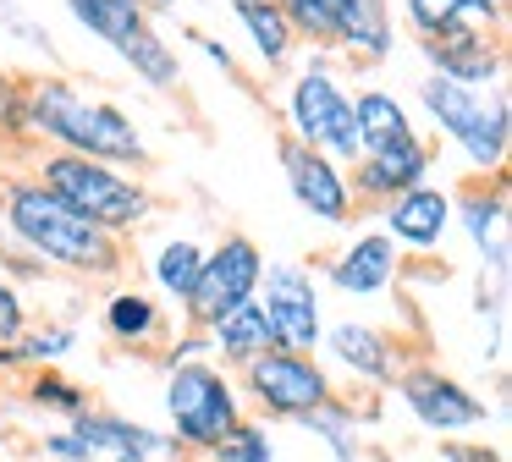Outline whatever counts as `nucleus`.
I'll use <instances>...</instances> for the list:
<instances>
[{
    "label": "nucleus",
    "instance_id": "38",
    "mask_svg": "<svg viewBox=\"0 0 512 462\" xmlns=\"http://www.w3.org/2000/svg\"><path fill=\"white\" fill-rule=\"evenodd\" d=\"M353 462H391V457H386V451H358Z\"/></svg>",
    "mask_w": 512,
    "mask_h": 462
},
{
    "label": "nucleus",
    "instance_id": "12",
    "mask_svg": "<svg viewBox=\"0 0 512 462\" xmlns=\"http://www.w3.org/2000/svg\"><path fill=\"white\" fill-rule=\"evenodd\" d=\"M276 160H281V176H287L292 204H298L303 215L320 220V226H331V231L353 226L358 204H353V187H347V165H336V160H325V154L292 143L287 132H281V143H276Z\"/></svg>",
    "mask_w": 512,
    "mask_h": 462
},
{
    "label": "nucleus",
    "instance_id": "37",
    "mask_svg": "<svg viewBox=\"0 0 512 462\" xmlns=\"http://www.w3.org/2000/svg\"><path fill=\"white\" fill-rule=\"evenodd\" d=\"M6 28H12L17 39H28L34 50H45V55H50V33H45V28H34L28 17H17V11H6Z\"/></svg>",
    "mask_w": 512,
    "mask_h": 462
},
{
    "label": "nucleus",
    "instance_id": "20",
    "mask_svg": "<svg viewBox=\"0 0 512 462\" xmlns=\"http://www.w3.org/2000/svg\"><path fill=\"white\" fill-rule=\"evenodd\" d=\"M452 220H463L468 242L479 253H490V264H507V242H501V226H507V182L490 176V182H468L463 193H452Z\"/></svg>",
    "mask_w": 512,
    "mask_h": 462
},
{
    "label": "nucleus",
    "instance_id": "39",
    "mask_svg": "<svg viewBox=\"0 0 512 462\" xmlns=\"http://www.w3.org/2000/svg\"><path fill=\"white\" fill-rule=\"evenodd\" d=\"M17 462H39V457H17Z\"/></svg>",
    "mask_w": 512,
    "mask_h": 462
},
{
    "label": "nucleus",
    "instance_id": "9",
    "mask_svg": "<svg viewBox=\"0 0 512 462\" xmlns=\"http://www.w3.org/2000/svg\"><path fill=\"white\" fill-rule=\"evenodd\" d=\"M259 275H265V248L248 231H221L215 248H204L193 292L182 303L188 330H210L215 319H226L232 308H243L248 297H259Z\"/></svg>",
    "mask_w": 512,
    "mask_h": 462
},
{
    "label": "nucleus",
    "instance_id": "32",
    "mask_svg": "<svg viewBox=\"0 0 512 462\" xmlns=\"http://www.w3.org/2000/svg\"><path fill=\"white\" fill-rule=\"evenodd\" d=\"M0 138H28V116H23V83L0 72Z\"/></svg>",
    "mask_w": 512,
    "mask_h": 462
},
{
    "label": "nucleus",
    "instance_id": "3",
    "mask_svg": "<svg viewBox=\"0 0 512 462\" xmlns=\"http://www.w3.org/2000/svg\"><path fill=\"white\" fill-rule=\"evenodd\" d=\"M34 176L61 198V204H72L83 220H94V226L111 231V237H133V231L155 215L149 182L133 171H122V165H100V160H83V154L45 149L34 160Z\"/></svg>",
    "mask_w": 512,
    "mask_h": 462
},
{
    "label": "nucleus",
    "instance_id": "6",
    "mask_svg": "<svg viewBox=\"0 0 512 462\" xmlns=\"http://www.w3.org/2000/svg\"><path fill=\"white\" fill-rule=\"evenodd\" d=\"M281 116H287V138L325 154V160L353 165L364 154L358 149V127H353V94L331 72L325 50H309V61L292 72L287 94H281Z\"/></svg>",
    "mask_w": 512,
    "mask_h": 462
},
{
    "label": "nucleus",
    "instance_id": "17",
    "mask_svg": "<svg viewBox=\"0 0 512 462\" xmlns=\"http://www.w3.org/2000/svg\"><path fill=\"white\" fill-rule=\"evenodd\" d=\"M320 347L331 352L336 369H347L353 380H364V385H391L397 369H402L397 341H391L386 330L364 325V319H336V325L320 336Z\"/></svg>",
    "mask_w": 512,
    "mask_h": 462
},
{
    "label": "nucleus",
    "instance_id": "28",
    "mask_svg": "<svg viewBox=\"0 0 512 462\" xmlns=\"http://www.w3.org/2000/svg\"><path fill=\"white\" fill-rule=\"evenodd\" d=\"M468 17V0H402V28L413 33V39H441V33L463 28Z\"/></svg>",
    "mask_w": 512,
    "mask_h": 462
},
{
    "label": "nucleus",
    "instance_id": "25",
    "mask_svg": "<svg viewBox=\"0 0 512 462\" xmlns=\"http://www.w3.org/2000/svg\"><path fill=\"white\" fill-rule=\"evenodd\" d=\"M199 259H204V248L193 237H166L155 248V259H149V281H155V292L182 308L188 292H193V275H199Z\"/></svg>",
    "mask_w": 512,
    "mask_h": 462
},
{
    "label": "nucleus",
    "instance_id": "5",
    "mask_svg": "<svg viewBox=\"0 0 512 462\" xmlns=\"http://www.w3.org/2000/svg\"><path fill=\"white\" fill-rule=\"evenodd\" d=\"M166 418H171V440L188 457H210L248 418V402L215 358H188L166 369Z\"/></svg>",
    "mask_w": 512,
    "mask_h": 462
},
{
    "label": "nucleus",
    "instance_id": "40",
    "mask_svg": "<svg viewBox=\"0 0 512 462\" xmlns=\"http://www.w3.org/2000/svg\"><path fill=\"white\" fill-rule=\"evenodd\" d=\"M386 6H391V0H386Z\"/></svg>",
    "mask_w": 512,
    "mask_h": 462
},
{
    "label": "nucleus",
    "instance_id": "16",
    "mask_svg": "<svg viewBox=\"0 0 512 462\" xmlns=\"http://www.w3.org/2000/svg\"><path fill=\"white\" fill-rule=\"evenodd\" d=\"M380 231L397 242V253H435L452 231V193L435 182H419L408 193H397L386 209H380Z\"/></svg>",
    "mask_w": 512,
    "mask_h": 462
},
{
    "label": "nucleus",
    "instance_id": "8",
    "mask_svg": "<svg viewBox=\"0 0 512 462\" xmlns=\"http://www.w3.org/2000/svg\"><path fill=\"white\" fill-rule=\"evenodd\" d=\"M243 402H254L259 418H276V424H303L320 407L336 402L331 369L320 358H303V352H265L248 369L232 374Z\"/></svg>",
    "mask_w": 512,
    "mask_h": 462
},
{
    "label": "nucleus",
    "instance_id": "24",
    "mask_svg": "<svg viewBox=\"0 0 512 462\" xmlns=\"http://www.w3.org/2000/svg\"><path fill=\"white\" fill-rule=\"evenodd\" d=\"M67 11L83 33L105 39L111 50H122L127 39H138V33L155 22V6H149V0H67Z\"/></svg>",
    "mask_w": 512,
    "mask_h": 462
},
{
    "label": "nucleus",
    "instance_id": "18",
    "mask_svg": "<svg viewBox=\"0 0 512 462\" xmlns=\"http://www.w3.org/2000/svg\"><path fill=\"white\" fill-rule=\"evenodd\" d=\"M325 275H331V286L347 292V297H375L402 275V253L380 226L375 231H353V242L325 264Z\"/></svg>",
    "mask_w": 512,
    "mask_h": 462
},
{
    "label": "nucleus",
    "instance_id": "30",
    "mask_svg": "<svg viewBox=\"0 0 512 462\" xmlns=\"http://www.w3.org/2000/svg\"><path fill=\"white\" fill-rule=\"evenodd\" d=\"M204 462H276V435L265 418H243Z\"/></svg>",
    "mask_w": 512,
    "mask_h": 462
},
{
    "label": "nucleus",
    "instance_id": "21",
    "mask_svg": "<svg viewBox=\"0 0 512 462\" xmlns=\"http://www.w3.org/2000/svg\"><path fill=\"white\" fill-rule=\"evenodd\" d=\"M100 325L105 336L116 341V347H149V341L166 336V308H160V297L138 292V286H116L111 297H105L100 308Z\"/></svg>",
    "mask_w": 512,
    "mask_h": 462
},
{
    "label": "nucleus",
    "instance_id": "19",
    "mask_svg": "<svg viewBox=\"0 0 512 462\" xmlns=\"http://www.w3.org/2000/svg\"><path fill=\"white\" fill-rule=\"evenodd\" d=\"M204 341H210V358L221 363L226 374H237V369H248L254 358L276 352V330H270L259 297H248L243 308H232L226 319H215V325L204 330Z\"/></svg>",
    "mask_w": 512,
    "mask_h": 462
},
{
    "label": "nucleus",
    "instance_id": "36",
    "mask_svg": "<svg viewBox=\"0 0 512 462\" xmlns=\"http://www.w3.org/2000/svg\"><path fill=\"white\" fill-rule=\"evenodd\" d=\"M193 44H199V50H204V55H210V61H215V66H221V72H237V55H232V50H226V44H221V39H215V33H193Z\"/></svg>",
    "mask_w": 512,
    "mask_h": 462
},
{
    "label": "nucleus",
    "instance_id": "31",
    "mask_svg": "<svg viewBox=\"0 0 512 462\" xmlns=\"http://www.w3.org/2000/svg\"><path fill=\"white\" fill-rule=\"evenodd\" d=\"M39 462H94V451H89V440L67 424V429H50V435L39 440Z\"/></svg>",
    "mask_w": 512,
    "mask_h": 462
},
{
    "label": "nucleus",
    "instance_id": "1",
    "mask_svg": "<svg viewBox=\"0 0 512 462\" xmlns=\"http://www.w3.org/2000/svg\"><path fill=\"white\" fill-rule=\"evenodd\" d=\"M23 116L28 138H39L56 154H83L100 165H122V171H144L149 165V138L122 105L100 94H83V83L56 72H39L23 83Z\"/></svg>",
    "mask_w": 512,
    "mask_h": 462
},
{
    "label": "nucleus",
    "instance_id": "34",
    "mask_svg": "<svg viewBox=\"0 0 512 462\" xmlns=\"http://www.w3.org/2000/svg\"><path fill=\"white\" fill-rule=\"evenodd\" d=\"M441 462H507V457L496 446H485V440H446Z\"/></svg>",
    "mask_w": 512,
    "mask_h": 462
},
{
    "label": "nucleus",
    "instance_id": "33",
    "mask_svg": "<svg viewBox=\"0 0 512 462\" xmlns=\"http://www.w3.org/2000/svg\"><path fill=\"white\" fill-rule=\"evenodd\" d=\"M28 330V303L12 281H0V347H12L17 336Z\"/></svg>",
    "mask_w": 512,
    "mask_h": 462
},
{
    "label": "nucleus",
    "instance_id": "15",
    "mask_svg": "<svg viewBox=\"0 0 512 462\" xmlns=\"http://www.w3.org/2000/svg\"><path fill=\"white\" fill-rule=\"evenodd\" d=\"M72 429L89 440L94 462H188V451L171 435H160V429L138 424L127 413H111V407H83L72 418Z\"/></svg>",
    "mask_w": 512,
    "mask_h": 462
},
{
    "label": "nucleus",
    "instance_id": "14",
    "mask_svg": "<svg viewBox=\"0 0 512 462\" xmlns=\"http://www.w3.org/2000/svg\"><path fill=\"white\" fill-rule=\"evenodd\" d=\"M435 171V143L424 132H408V138L386 143V149H364L353 165H347V187H353L358 209H386L397 193L430 182Z\"/></svg>",
    "mask_w": 512,
    "mask_h": 462
},
{
    "label": "nucleus",
    "instance_id": "26",
    "mask_svg": "<svg viewBox=\"0 0 512 462\" xmlns=\"http://www.w3.org/2000/svg\"><path fill=\"white\" fill-rule=\"evenodd\" d=\"M116 55H122V61L133 66V77H144L149 88H177V83H182V55H177V44L160 39L155 22H149L138 39H127Z\"/></svg>",
    "mask_w": 512,
    "mask_h": 462
},
{
    "label": "nucleus",
    "instance_id": "7",
    "mask_svg": "<svg viewBox=\"0 0 512 462\" xmlns=\"http://www.w3.org/2000/svg\"><path fill=\"white\" fill-rule=\"evenodd\" d=\"M298 44L347 55V66H380L397 55V17L386 0H276Z\"/></svg>",
    "mask_w": 512,
    "mask_h": 462
},
{
    "label": "nucleus",
    "instance_id": "13",
    "mask_svg": "<svg viewBox=\"0 0 512 462\" xmlns=\"http://www.w3.org/2000/svg\"><path fill=\"white\" fill-rule=\"evenodd\" d=\"M419 55L435 77L490 94V88H501V77H507V28L463 22V28L441 33V39H424Z\"/></svg>",
    "mask_w": 512,
    "mask_h": 462
},
{
    "label": "nucleus",
    "instance_id": "10",
    "mask_svg": "<svg viewBox=\"0 0 512 462\" xmlns=\"http://www.w3.org/2000/svg\"><path fill=\"white\" fill-rule=\"evenodd\" d=\"M259 308H265L270 330H276V352H303V358L320 352L325 319H320V286H314L309 264L265 259V275H259Z\"/></svg>",
    "mask_w": 512,
    "mask_h": 462
},
{
    "label": "nucleus",
    "instance_id": "29",
    "mask_svg": "<svg viewBox=\"0 0 512 462\" xmlns=\"http://www.w3.org/2000/svg\"><path fill=\"white\" fill-rule=\"evenodd\" d=\"M72 347H78V330L72 325H39V330H23V336L12 341V358L23 363V369H56Z\"/></svg>",
    "mask_w": 512,
    "mask_h": 462
},
{
    "label": "nucleus",
    "instance_id": "35",
    "mask_svg": "<svg viewBox=\"0 0 512 462\" xmlns=\"http://www.w3.org/2000/svg\"><path fill=\"white\" fill-rule=\"evenodd\" d=\"M468 17L485 28H507V0H468Z\"/></svg>",
    "mask_w": 512,
    "mask_h": 462
},
{
    "label": "nucleus",
    "instance_id": "4",
    "mask_svg": "<svg viewBox=\"0 0 512 462\" xmlns=\"http://www.w3.org/2000/svg\"><path fill=\"white\" fill-rule=\"evenodd\" d=\"M419 110L435 121L446 143L468 160V171L479 176H507V138H512V116H507V88H463L446 77L424 72L419 77Z\"/></svg>",
    "mask_w": 512,
    "mask_h": 462
},
{
    "label": "nucleus",
    "instance_id": "11",
    "mask_svg": "<svg viewBox=\"0 0 512 462\" xmlns=\"http://www.w3.org/2000/svg\"><path fill=\"white\" fill-rule=\"evenodd\" d=\"M397 402L419 418L430 435H468V429H485L490 402L474 396L457 374L435 369V363H413V369H397Z\"/></svg>",
    "mask_w": 512,
    "mask_h": 462
},
{
    "label": "nucleus",
    "instance_id": "22",
    "mask_svg": "<svg viewBox=\"0 0 512 462\" xmlns=\"http://www.w3.org/2000/svg\"><path fill=\"white\" fill-rule=\"evenodd\" d=\"M232 17L243 22V33H248V44H254L265 72H281V66L298 55V33L287 28L276 0H232Z\"/></svg>",
    "mask_w": 512,
    "mask_h": 462
},
{
    "label": "nucleus",
    "instance_id": "2",
    "mask_svg": "<svg viewBox=\"0 0 512 462\" xmlns=\"http://www.w3.org/2000/svg\"><path fill=\"white\" fill-rule=\"evenodd\" d=\"M0 226L28 259H45L56 270L89 275V281H111L127 264L122 237H111L94 220H83L72 204H61L34 171L0 182Z\"/></svg>",
    "mask_w": 512,
    "mask_h": 462
},
{
    "label": "nucleus",
    "instance_id": "23",
    "mask_svg": "<svg viewBox=\"0 0 512 462\" xmlns=\"http://www.w3.org/2000/svg\"><path fill=\"white\" fill-rule=\"evenodd\" d=\"M353 127H358V149H386V143L419 132L413 116H408V105H402L391 88H380V83H364L353 94Z\"/></svg>",
    "mask_w": 512,
    "mask_h": 462
},
{
    "label": "nucleus",
    "instance_id": "27",
    "mask_svg": "<svg viewBox=\"0 0 512 462\" xmlns=\"http://www.w3.org/2000/svg\"><path fill=\"white\" fill-rule=\"evenodd\" d=\"M23 396L39 407V413H61V418H78L83 407H94L89 391H83L78 380H67L61 369H34L28 385H23Z\"/></svg>",
    "mask_w": 512,
    "mask_h": 462
}]
</instances>
